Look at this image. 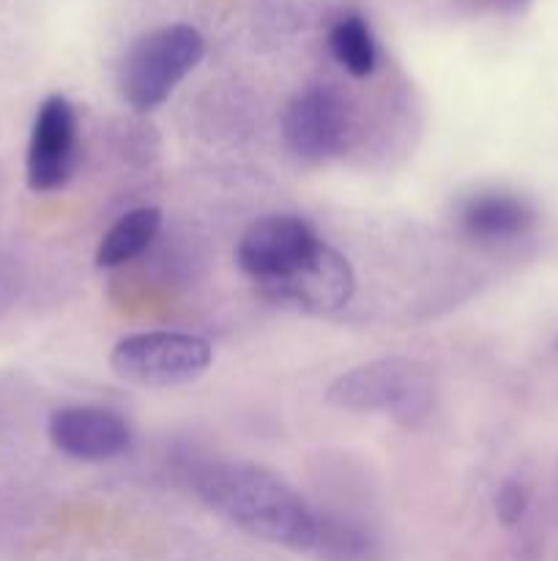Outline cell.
I'll return each mask as SVG.
<instances>
[{
  "label": "cell",
  "instance_id": "cell-1",
  "mask_svg": "<svg viewBox=\"0 0 558 561\" xmlns=\"http://www.w3.org/2000/svg\"><path fill=\"white\" fill-rule=\"evenodd\" d=\"M195 491L219 518L271 546L312 551L317 515L274 471L244 460H219L197 471Z\"/></svg>",
  "mask_w": 558,
  "mask_h": 561
},
{
  "label": "cell",
  "instance_id": "cell-2",
  "mask_svg": "<svg viewBox=\"0 0 558 561\" xmlns=\"http://www.w3.org/2000/svg\"><path fill=\"white\" fill-rule=\"evenodd\" d=\"M326 400L345 411L388 414L405 427H416L427 420L435 400L430 367L403 356L372 359L334 378L326 389Z\"/></svg>",
  "mask_w": 558,
  "mask_h": 561
},
{
  "label": "cell",
  "instance_id": "cell-3",
  "mask_svg": "<svg viewBox=\"0 0 558 561\" xmlns=\"http://www.w3.org/2000/svg\"><path fill=\"white\" fill-rule=\"evenodd\" d=\"M206 53L200 31L191 25H164L137 38L118 69L120 96L137 113L159 107Z\"/></svg>",
  "mask_w": 558,
  "mask_h": 561
},
{
  "label": "cell",
  "instance_id": "cell-4",
  "mask_svg": "<svg viewBox=\"0 0 558 561\" xmlns=\"http://www.w3.org/2000/svg\"><path fill=\"white\" fill-rule=\"evenodd\" d=\"M211 343L197 334L140 332L115 343L109 367L137 387L170 389L197 381L211 367Z\"/></svg>",
  "mask_w": 558,
  "mask_h": 561
},
{
  "label": "cell",
  "instance_id": "cell-5",
  "mask_svg": "<svg viewBox=\"0 0 558 561\" xmlns=\"http://www.w3.org/2000/svg\"><path fill=\"white\" fill-rule=\"evenodd\" d=\"M80 162L77 113L66 96H47L36 110L27 142L25 179L33 192H58L74 175Z\"/></svg>",
  "mask_w": 558,
  "mask_h": 561
},
{
  "label": "cell",
  "instance_id": "cell-6",
  "mask_svg": "<svg viewBox=\"0 0 558 561\" xmlns=\"http://www.w3.org/2000/svg\"><path fill=\"white\" fill-rule=\"evenodd\" d=\"M263 296L306 316H332L356 294V274L348 257L321 244L299 268L274 283L260 285Z\"/></svg>",
  "mask_w": 558,
  "mask_h": 561
},
{
  "label": "cell",
  "instance_id": "cell-7",
  "mask_svg": "<svg viewBox=\"0 0 558 561\" xmlns=\"http://www.w3.org/2000/svg\"><path fill=\"white\" fill-rule=\"evenodd\" d=\"M348 129V102L328 85L299 91L282 115V140L301 162H326L342 148Z\"/></svg>",
  "mask_w": 558,
  "mask_h": 561
},
{
  "label": "cell",
  "instance_id": "cell-8",
  "mask_svg": "<svg viewBox=\"0 0 558 561\" xmlns=\"http://www.w3.org/2000/svg\"><path fill=\"white\" fill-rule=\"evenodd\" d=\"M321 244L315 230L301 217L271 214L244 230L235 261L257 285H266L299 268Z\"/></svg>",
  "mask_w": 558,
  "mask_h": 561
},
{
  "label": "cell",
  "instance_id": "cell-9",
  "mask_svg": "<svg viewBox=\"0 0 558 561\" xmlns=\"http://www.w3.org/2000/svg\"><path fill=\"white\" fill-rule=\"evenodd\" d=\"M47 436L63 455L77 460H109L126 453L131 427L115 411L102 405H66L47 422Z\"/></svg>",
  "mask_w": 558,
  "mask_h": 561
},
{
  "label": "cell",
  "instance_id": "cell-10",
  "mask_svg": "<svg viewBox=\"0 0 558 561\" xmlns=\"http://www.w3.org/2000/svg\"><path fill=\"white\" fill-rule=\"evenodd\" d=\"M534 208L512 192H479L460 206V228L479 244H503L525 236Z\"/></svg>",
  "mask_w": 558,
  "mask_h": 561
},
{
  "label": "cell",
  "instance_id": "cell-11",
  "mask_svg": "<svg viewBox=\"0 0 558 561\" xmlns=\"http://www.w3.org/2000/svg\"><path fill=\"white\" fill-rule=\"evenodd\" d=\"M159 228H162V211H159V208L142 206L124 214V217L102 236V241H98L96 266L115 268L135 261L137 255H142V252L153 244Z\"/></svg>",
  "mask_w": 558,
  "mask_h": 561
},
{
  "label": "cell",
  "instance_id": "cell-12",
  "mask_svg": "<svg viewBox=\"0 0 558 561\" xmlns=\"http://www.w3.org/2000/svg\"><path fill=\"white\" fill-rule=\"evenodd\" d=\"M334 60L353 77H370L377 64V44L370 25L361 16L348 14L337 20L328 33Z\"/></svg>",
  "mask_w": 558,
  "mask_h": 561
},
{
  "label": "cell",
  "instance_id": "cell-13",
  "mask_svg": "<svg viewBox=\"0 0 558 561\" xmlns=\"http://www.w3.org/2000/svg\"><path fill=\"white\" fill-rule=\"evenodd\" d=\"M528 510V491L520 482H503L501 491L496 493V518L501 526H518Z\"/></svg>",
  "mask_w": 558,
  "mask_h": 561
}]
</instances>
